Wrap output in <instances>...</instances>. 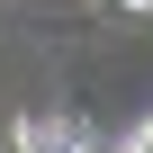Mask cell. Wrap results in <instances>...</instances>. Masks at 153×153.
<instances>
[{"instance_id":"cell-2","label":"cell","mask_w":153,"mask_h":153,"mask_svg":"<svg viewBox=\"0 0 153 153\" xmlns=\"http://www.w3.org/2000/svg\"><path fill=\"white\" fill-rule=\"evenodd\" d=\"M126 153H153V117H135V126H126Z\"/></svg>"},{"instance_id":"cell-4","label":"cell","mask_w":153,"mask_h":153,"mask_svg":"<svg viewBox=\"0 0 153 153\" xmlns=\"http://www.w3.org/2000/svg\"><path fill=\"white\" fill-rule=\"evenodd\" d=\"M108 153H126V144H108Z\"/></svg>"},{"instance_id":"cell-3","label":"cell","mask_w":153,"mask_h":153,"mask_svg":"<svg viewBox=\"0 0 153 153\" xmlns=\"http://www.w3.org/2000/svg\"><path fill=\"white\" fill-rule=\"evenodd\" d=\"M108 9H153V0H108Z\"/></svg>"},{"instance_id":"cell-1","label":"cell","mask_w":153,"mask_h":153,"mask_svg":"<svg viewBox=\"0 0 153 153\" xmlns=\"http://www.w3.org/2000/svg\"><path fill=\"white\" fill-rule=\"evenodd\" d=\"M18 153H81V126L54 117V108H36V117H18Z\"/></svg>"}]
</instances>
